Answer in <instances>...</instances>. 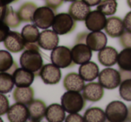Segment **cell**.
Wrapping results in <instances>:
<instances>
[{
    "label": "cell",
    "mask_w": 131,
    "mask_h": 122,
    "mask_svg": "<svg viewBox=\"0 0 131 122\" xmlns=\"http://www.w3.org/2000/svg\"><path fill=\"white\" fill-rule=\"evenodd\" d=\"M127 6L131 8V0H127Z\"/></svg>",
    "instance_id": "46"
},
{
    "label": "cell",
    "mask_w": 131,
    "mask_h": 122,
    "mask_svg": "<svg viewBox=\"0 0 131 122\" xmlns=\"http://www.w3.org/2000/svg\"><path fill=\"white\" fill-rule=\"evenodd\" d=\"M52 29L58 35H65L70 33L75 29V21L70 16L69 14L60 13L55 15L52 23Z\"/></svg>",
    "instance_id": "4"
},
{
    "label": "cell",
    "mask_w": 131,
    "mask_h": 122,
    "mask_svg": "<svg viewBox=\"0 0 131 122\" xmlns=\"http://www.w3.org/2000/svg\"><path fill=\"white\" fill-rule=\"evenodd\" d=\"M18 68V65H17V63L16 62H14V64L12 65V66L10 68V69L7 71V73H9V74H11V75H13V73L15 71V70Z\"/></svg>",
    "instance_id": "43"
},
{
    "label": "cell",
    "mask_w": 131,
    "mask_h": 122,
    "mask_svg": "<svg viewBox=\"0 0 131 122\" xmlns=\"http://www.w3.org/2000/svg\"><path fill=\"white\" fill-rule=\"evenodd\" d=\"M4 45L9 52L19 53L24 50L25 41L22 34L17 31H10L4 40Z\"/></svg>",
    "instance_id": "9"
},
{
    "label": "cell",
    "mask_w": 131,
    "mask_h": 122,
    "mask_svg": "<svg viewBox=\"0 0 131 122\" xmlns=\"http://www.w3.org/2000/svg\"><path fill=\"white\" fill-rule=\"evenodd\" d=\"M45 118L49 122H62L66 118V111L62 105L53 103L47 107Z\"/></svg>",
    "instance_id": "23"
},
{
    "label": "cell",
    "mask_w": 131,
    "mask_h": 122,
    "mask_svg": "<svg viewBox=\"0 0 131 122\" xmlns=\"http://www.w3.org/2000/svg\"><path fill=\"white\" fill-rule=\"evenodd\" d=\"M85 44L92 51H100L107 45V36L101 31H92L87 34Z\"/></svg>",
    "instance_id": "18"
},
{
    "label": "cell",
    "mask_w": 131,
    "mask_h": 122,
    "mask_svg": "<svg viewBox=\"0 0 131 122\" xmlns=\"http://www.w3.org/2000/svg\"><path fill=\"white\" fill-rule=\"evenodd\" d=\"M33 97H34V91L31 86L16 87L13 92V98L15 102L25 104V105H27L33 100Z\"/></svg>",
    "instance_id": "24"
},
{
    "label": "cell",
    "mask_w": 131,
    "mask_h": 122,
    "mask_svg": "<svg viewBox=\"0 0 131 122\" xmlns=\"http://www.w3.org/2000/svg\"><path fill=\"white\" fill-rule=\"evenodd\" d=\"M118 51L116 49L110 46H105L102 49H101L98 53V60L99 62L104 66H114L117 63L118 60Z\"/></svg>",
    "instance_id": "20"
},
{
    "label": "cell",
    "mask_w": 131,
    "mask_h": 122,
    "mask_svg": "<svg viewBox=\"0 0 131 122\" xmlns=\"http://www.w3.org/2000/svg\"><path fill=\"white\" fill-rule=\"evenodd\" d=\"M126 121H131V106L127 108V116Z\"/></svg>",
    "instance_id": "44"
},
{
    "label": "cell",
    "mask_w": 131,
    "mask_h": 122,
    "mask_svg": "<svg viewBox=\"0 0 131 122\" xmlns=\"http://www.w3.org/2000/svg\"><path fill=\"white\" fill-rule=\"evenodd\" d=\"M99 73H100L99 66H97L96 63L92 61H88L81 65L79 68V75L84 81H87V82L95 80L98 77Z\"/></svg>",
    "instance_id": "22"
},
{
    "label": "cell",
    "mask_w": 131,
    "mask_h": 122,
    "mask_svg": "<svg viewBox=\"0 0 131 122\" xmlns=\"http://www.w3.org/2000/svg\"><path fill=\"white\" fill-rule=\"evenodd\" d=\"M91 12L90 6L83 0H75L70 5L68 8V14L75 21H85L87 15Z\"/></svg>",
    "instance_id": "14"
},
{
    "label": "cell",
    "mask_w": 131,
    "mask_h": 122,
    "mask_svg": "<svg viewBox=\"0 0 131 122\" xmlns=\"http://www.w3.org/2000/svg\"><path fill=\"white\" fill-rule=\"evenodd\" d=\"M39 75L46 84H56L61 79V71L54 64H46L42 66Z\"/></svg>",
    "instance_id": "8"
},
{
    "label": "cell",
    "mask_w": 131,
    "mask_h": 122,
    "mask_svg": "<svg viewBox=\"0 0 131 122\" xmlns=\"http://www.w3.org/2000/svg\"><path fill=\"white\" fill-rule=\"evenodd\" d=\"M117 64L120 69L131 71V49L124 48L118 53Z\"/></svg>",
    "instance_id": "29"
},
{
    "label": "cell",
    "mask_w": 131,
    "mask_h": 122,
    "mask_svg": "<svg viewBox=\"0 0 131 122\" xmlns=\"http://www.w3.org/2000/svg\"><path fill=\"white\" fill-rule=\"evenodd\" d=\"M14 59L9 51L0 50V72H7L14 64Z\"/></svg>",
    "instance_id": "32"
},
{
    "label": "cell",
    "mask_w": 131,
    "mask_h": 122,
    "mask_svg": "<svg viewBox=\"0 0 131 122\" xmlns=\"http://www.w3.org/2000/svg\"><path fill=\"white\" fill-rule=\"evenodd\" d=\"M118 3L116 0H102L97 5V10L105 15H113L117 12Z\"/></svg>",
    "instance_id": "31"
},
{
    "label": "cell",
    "mask_w": 131,
    "mask_h": 122,
    "mask_svg": "<svg viewBox=\"0 0 131 122\" xmlns=\"http://www.w3.org/2000/svg\"><path fill=\"white\" fill-rule=\"evenodd\" d=\"M107 18L105 15L98 10L91 11L85 19V26L91 31H99L104 29Z\"/></svg>",
    "instance_id": "11"
},
{
    "label": "cell",
    "mask_w": 131,
    "mask_h": 122,
    "mask_svg": "<svg viewBox=\"0 0 131 122\" xmlns=\"http://www.w3.org/2000/svg\"><path fill=\"white\" fill-rule=\"evenodd\" d=\"M2 121H3V119L1 118H0V122H2Z\"/></svg>",
    "instance_id": "48"
},
{
    "label": "cell",
    "mask_w": 131,
    "mask_h": 122,
    "mask_svg": "<svg viewBox=\"0 0 131 122\" xmlns=\"http://www.w3.org/2000/svg\"><path fill=\"white\" fill-rule=\"evenodd\" d=\"M23 38L25 42H38V39L40 36V31L35 24H27L22 30Z\"/></svg>",
    "instance_id": "28"
},
{
    "label": "cell",
    "mask_w": 131,
    "mask_h": 122,
    "mask_svg": "<svg viewBox=\"0 0 131 122\" xmlns=\"http://www.w3.org/2000/svg\"><path fill=\"white\" fill-rule=\"evenodd\" d=\"M2 21L6 24V25L9 26V28H18L20 26L22 20L19 17V15L17 12H15L14 10V8L12 6H10L9 5L6 7V11L5 13V15L3 17Z\"/></svg>",
    "instance_id": "26"
},
{
    "label": "cell",
    "mask_w": 131,
    "mask_h": 122,
    "mask_svg": "<svg viewBox=\"0 0 131 122\" xmlns=\"http://www.w3.org/2000/svg\"><path fill=\"white\" fill-rule=\"evenodd\" d=\"M99 83L102 85V87L108 90H113L119 86L121 83L119 72L113 68H107L102 70L99 73Z\"/></svg>",
    "instance_id": "7"
},
{
    "label": "cell",
    "mask_w": 131,
    "mask_h": 122,
    "mask_svg": "<svg viewBox=\"0 0 131 122\" xmlns=\"http://www.w3.org/2000/svg\"><path fill=\"white\" fill-rule=\"evenodd\" d=\"M119 43L123 48L131 49V32L125 31L123 34L119 37Z\"/></svg>",
    "instance_id": "35"
},
{
    "label": "cell",
    "mask_w": 131,
    "mask_h": 122,
    "mask_svg": "<svg viewBox=\"0 0 131 122\" xmlns=\"http://www.w3.org/2000/svg\"><path fill=\"white\" fill-rule=\"evenodd\" d=\"M119 75H120V79L121 82L127 79H131V71H127V70H123L119 68Z\"/></svg>",
    "instance_id": "41"
},
{
    "label": "cell",
    "mask_w": 131,
    "mask_h": 122,
    "mask_svg": "<svg viewBox=\"0 0 131 122\" xmlns=\"http://www.w3.org/2000/svg\"><path fill=\"white\" fill-rule=\"evenodd\" d=\"M65 120L67 122H74V121L83 122V121H84V117H82L77 112V113H69L68 116L66 117Z\"/></svg>",
    "instance_id": "38"
},
{
    "label": "cell",
    "mask_w": 131,
    "mask_h": 122,
    "mask_svg": "<svg viewBox=\"0 0 131 122\" xmlns=\"http://www.w3.org/2000/svg\"><path fill=\"white\" fill-rule=\"evenodd\" d=\"M27 108L29 110V119L31 121H40L45 117L47 107L45 102H42L41 100L33 99L31 102L27 104Z\"/></svg>",
    "instance_id": "16"
},
{
    "label": "cell",
    "mask_w": 131,
    "mask_h": 122,
    "mask_svg": "<svg viewBox=\"0 0 131 122\" xmlns=\"http://www.w3.org/2000/svg\"><path fill=\"white\" fill-rule=\"evenodd\" d=\"M54 17V10H52L47 6H40L35 10L32 22L38 28L46 30L52 25Z\"/></svg>",
    "instance_id": "6"
},
{
    "label": "cell",
    "mask_w": 131,
    "mask_h": 122,
    "mask_svg": "<svg viewBox=\"0 0 131 122\" xmlns=\"http://www.w3.org/2000/svg\"><path fill=\"white\" fill-rule=\"evenodd\" d=\"M84 118L85 122H104L107 119L105 111L97 107L88 109L84 113Z\"/></svg>",
    "instance_id": "27"
},
{
    "label": "cell",
    "mask_w": 131,
    "mask_h": 122,
    "mask_svg": "<svg viewBox=\"0 0 131 122\" xmlns=\"http://www.w3.org/2000/svg\"><path fill=\"white\" fill-rule=\"evenodd\" d=\"M82 92V95L84 98V100L96 102L102 100V98L103 97L104 88L102 87V85L100 83L91 82L86 85H84Z\"/></svg>",
    "instance_id": "15"
},
{
    "label": "cell",
    "mask_w": 131,
    "mask_h": 122,
    "mask_svg": "<svg viewBox=\"0 0 131 122\" xmlns=\"http://www.w3.org/2000/svg\"><path fill=\"white\" fill-rule=\"evenodd\" d=\"M104 30L111 38H119L125 31L123 21L117 16L109 17L106 21Z\"/></svg>",
    "instance_id": "19"
},
{
    "label": "cell",
    "mask_w": 131,
    "mask_h": 122,
    "mask_svg": "<svg viewBox=\"0 0 131 122\" xmlns=\"http://www.w3.org/2000/svg\"><path fill=\"white\" fill-rule=\"evenodd\" d=\"M87 32H80L77 34V38H75V44L77 43H85L86 40V37H87Z\"/></svg>",
    "instance_id": "40"
},
{
    "label": "cell",
    "mask_w": 131,
    "mask_h": 122,
    "mask_svg": "<svg viewBox=\"0 0 131 122\" xmlns=\"http://www.w3.org/2000/svg\"><path fill=\"white\" fill-rule=\"evenodd\" d=\"M9 31V26L6 25L2 20H0V42L4 41Z\"/></svg>",
    "instance_id": "36"
},
{
    "label": "cell",
    "mask_w": 131,
    "mask_h": 122,
    "mask_svg": "<svg viewBox=\"0 0 131 122\" xmlns=\"http://www.w3.org/2000/svg\"><path fill=\"white\" fill-rule=\"evenodd\" d=\"M83 1H84L85 4H87L89 6H97L102 0H83Z\"/></svg>",
    "instance_id": "42"
},
{
    "label": "cell",
    "mask_w": 131,
    "mask_h": 122,
    "mask_svg": "<svg viewBox=\"0 0 131 122\" xmlns=\"http://www.w3.org/2000/svg\"><path fill=\"white\" fill-rule=\"evenodd\" d=\"M61 105L66 112H80L85 106V100L80 92L68 91L61 97Z\"/></svg>",
    "instance_id": "2"
},
{
    "label": "cell",
    "mask_w": 131,
    "mask_h": 122,
    "mask_svg": "<svg viewBox=\"0 0 131 122\" xmlns=\"http://www.w3.org/2000/svg\"><path fill=\"white\" fill-rule=\"evenodd\" d=\"M9 107V100L7 97L5 96L4 93H0V116L6 114Z\"/></svg>",
    "instance_id": "34"
},
{
    "label": "cell",
    "mask_w": 131,
    "mask_h": 122,
    "mask_svg": "<svg viewBox=\"0 0 131 122\" xmlns=\"http://www.w3.org/2000/svg\"><path fill=\"white\" fill-rule=\"evenodd\" d=\"M63 85L68 91L82 92L84 87V80L79 74L69 73L64 78Z\"/></svg>",
    "instance_id": "21"
},
{
    "label": "cell",
    "mask_w": 131,
    "mask_h": 122,
    "mask_svg": "<svg viewBox=\"0 0 131 122\" xmlns=\"http://www.w3.org/2000/svg\"><path fill=\"white\" fill-rule=\"evenodd\" d=\"M50 60L52 64L59 68H68L75 65L72 59L71 49L65 46H58L52 49Z\"/></svg>",
    "instance_id": "3"
},
{
    "label": "cell",
    "mask_w": 131,
    "mask_h": 122,
    "mask_svg": "<svg viewBox=\"0 0 131 122\" xmlns=\"http://www.w3.org/2000/svg\"><path fill=\"white\" fill-rule=\"evenodd\" d=\"M119 95L123 100L131 102V79H127L120 83Z\"/></svg>",
    "instance_id": "33"
},
{
    "label": "cell",
    "mask_w": 131,
    "mask_h": 122,
    "mask_svg": "<svg viewBox=\"0 0 131 122\" xmlns=\"http://www.w3.org/2000/svg\"><path fill=\"white\" fill-rule=\"evenodd\" d=\"M105 115L107 120L111 122L126 121L127 116V107L119 101H114L106 107Z\"/></svg>",
    "instance_id": "5"
},
{
    "label": "cell",
    "mask_w": 131,
    "mask_h": 122,
    "mask_svg": "<svg viewBox=\"0 0 131 122\" xmlns=\"http://www.w3.org/2000/svg\"><path fill=\"white\" fill-rule=\"evenodd\" d=\"M64 0H45V4L47 6L51 8L52 10H57L58 7L63 5Z\"/></svg>",
    "instance_id": "37"
},
{
    "label": "cell",
    "mask_w": 131,
    "mask_h": 122,
    "mask_svg": "<svg viewBox=\"0 0 131 122\" xmlns=\"http://www.w3.org/2000/svg\"><path fill=\"white\" fill-rule=\"evenodd\" d=\"M20 65L22 68L39 75L40 70L43 66V59L40 51L35 49H24L20 57Z\"/></svg>",
    "instance_id": "1"
},
{
    "label": "cell",
    "mask_w": 131,
    "mask_h": 122,
    "mask_svg": "<svg viewBox=\"0 0 131 122\" xmlns=\"http://www.w3.org/2000/svg\"><path fill=\"white\" fill-rule=\"evenodd\" d=\"M124 27H125V31H130L131 32V12L127 13L126 16L124 17L123 20Z\"/></svg>",
    "instance_id": "39"
},
{
    "label": "cell",
    "mask_w": 131,
    "mask_h": 122,
    "mask_svg": "<svg viewBox=\"0 0 131 122\" xmlns=\"http://www.w3.org/2000/svg\"><path fill=\"white\" fill-rule=\"evenodd\" d=\"M37 6L32 2H26L23 4L18 9V15L22 22L31 23L32 22L33 15L35 10L37 9Z\"/></svg>",
    "instance_id": "25"
},
{
    "label": "cell",
    "mask_w": 131,
    "mask_h": 122,
    "mask_svg": "<svg viewBox=\"0 0 131 122\" xmlns=\"http://www.w3.org/2000/svg\"><path fill=\"white\" fill-rule=\"evenodd\" d=\"M18 0H0V2L4 3L6 5H10L11 3H14V2H17Z\"/></svg>",
    "instance_id": "45"
},
{
    "label": "cell",
    "mask_w": 131,
    "mask_h": 122,
    "mask_svg": "<svg viewBox=\"0 0 131 122\" xmlns=\"http://www.w3.org/2000/svg\"><path fill=\"white\" fill-rule=\"evenodd\" d=\"M13 78L16 87H29L34 81L35 74L24 68H18L13 73Z\"/></svg>",
    "instance_id": "17"
},
{
    "label": "cell",
    "mask_w": 131,
    "mask_h": 122,
    "mask_svg": "<svg viewBox=\"0 0 131 122\" xmlns=\"http://www.w3.org/2000/svg\"><path fill=\"white\" fill-rule=\"evenodd\" d=\"M6 114L8 120L11 122H25L29 119V110L27 105L19 102L10 106Z\"/></svg>",
    "instance_id": "13"
},
{
    "label": "cell",
    "mask_w": 131,
    "mask_h": 122,
    "mask_svg": "<svg viewBox=\"0 0 131 122\" xmlns=\"http://www.w3.org/2000/svg\"><path fill=\"white\" fill-rule=\"evenodd\" d=\"M15 82H14L13 75L7 72H0V93H8L14 89Z\"/></svg>",
    "instance_id": "30"
},
{
    "label": "cell",
    "mask_w": 131,
    "mask_h": 122,
    "mask_svg": "<svg viewBox=\"0 0 131 122\" xmlns=\"http://www.w3.org/2000/svg\"><path fill=\"white\" fill-rule=\"evenodd\" d=\"M59 38L58 34L51 30H43V31L40 32V36L38 39V44L40 48L45 50H52L58 46Z\"/></svg>",
    "instance_id": "10"
},
{
    "label": "cell",
    "mask_w": 131,
    "mask_h": 122,
    "mask_svg": "<svg viewBox=\"0 0 131 122\" xmlns=\"http://www.w3.org/2000/svg\"><path fill=\"white\" fill-rule=\"evenodd\" d=\"M72 59L75 65H83L92 58V49L84 43L75 44L71 49Z\"/></svg>",
    "instance_id": "12"
},
{
    "label": "cell",
    "mask_w": 131,
    "mask_h": 122,
    "mask_svg": "<svg viewBox=\"0 0 131 122\" xmlns=\"http://www.w3.org/2000/svg\"><path fill=\"white\" fill-rule=\"evenodd\" d=\"M64 1H66V2H74L75 0H64Z\"/></svg>",
    "instance_id": "47"
}]
</instances>
